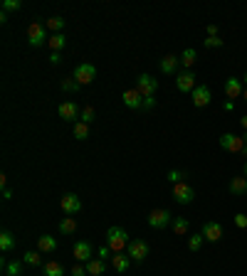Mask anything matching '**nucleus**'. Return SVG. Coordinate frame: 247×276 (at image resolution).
I'll list each match as a JSON object with an SVG mask.
<instances>
[{"mask_svg": "<svg viewBox=\"0 0 247 276\" xmlns=\"http://www.w3.org/2000/svg\"><path fill=\"white\" fill-rule=\"evenodd\" d=\"M153 106H156V99H153V96H146V99H144V109H153Z\"/></svg>", "mask_w": 247, "mask_h": 276, "instance_id": "nucleus-41", "label": "nucleus"}, {"mask_svg": "<svg viewBox=\"0 0 247 276\" xmlns=\"http://www.w3.org/2000/svg\"><path fill=\"white\" fill-rule=\"evenodd\" d=\"M136 89L141 92V96L146 99V96H153L156 89H158V82L153 79L151 74H138V79H136Z\"/></svg>", "mask_w": 247, "mask_h": 276, "instance_id": "nucleus-8", "label": "nucleus"}, {"mask_svg": "<svg viewBox=\"0 0 247 276\" xmlns=\"http://www.w3.org/2000/svg\"><path fill=\"white\" fill-rule=\"evenodd\" d=\"M10 198H13V192L8 187H3V200H10Z\"/></svg>", "mask_w": 247, "mask_h": 276, "instance_id": "nucleus-44", "label": "nucleus"}, {"mask_svg": "<svg viewBox=\"0 0 247 276\" xmlns=\"http://www.w3.org/2000/svg\"><path fill=\"white\" fill-rule=\"evenodd\" d=\"M20 8H22L20 0H5V3H3V10H5V13H13V10H20Z\"/></svg>", "mask_w": 247, "mask_h": 276, "instance_id": "nucleus-37", "label": "nucleus"}, {"mask_svg": "<svg viewBox=\"0 0 247 276\" xmlns=\"http://www.w3.org/2000/svg\"><path fill=\"white\" fill-rule=\"evenodd\" d=\"M198 62V52L193 50V47H188V50H183V55H181V64L186 67V69H190L193 64Z\"/></svg>", "mask_w": 247, "mask_h": 276, "instance_id": "nucleus-26", "label": "nucleus"}, {"mask_svg": "<svg viewBox=\"0 0 247 276\" xmlns=\"http://www.w3.org/2000/svg\"><path fill=\"white\" fill-rule=\"evenodd\" d=\"M242 96H245V104H247V89H245V92H242Z\"/></svg>", "mask_w": 247, "mask_h": 276, "instance_id": "nucleus-48", "label": "nucleus"}, {"mask_svg": "<svg viewBox=\"0 0 247 276\" xmlns=\"http://www.w3.org/2000/svg\"><path fill=\"white\" fill-rule=\"evenodd\" d=\"M62 89H64V92H79L82 84H79L77 79H62Z\"/></svg>", "mask_w": 247, "mask_h": 276, "instance_id": "nucleus-35", "label": "nucleus"}, {"mask_svg": "<svg viewBox=\"0 0 247 276\" xmlns=\"http://www.w3.org/2000/svg\"><path fill=\"white\" fill-rule=\"evenodd\" d=\"M220 148L228 150V153H237V155H245L247 158V143L242 136H235V133H223L220 136Z\"/></svg>", "mask_w": 247, "mask_h": 276, "instance_id": "nucleus-2", "label": "nucleus"}, {"mask_svg": "<svg viewBox=\"0 0 247 276\" xmlns=\"http://www.w3.org/2000/svg\"><path fill=\"white\" fill-rule=\"evenodd\" d=\"M166 178H168V183H171V185H175V183H183L186 173H183V170H168V175H166Z\"/></svg>", "mask_w": 247, "mask_h": 276, "instance_id": "nucleus-36", "label": "nucleus"}, {"mask_svg": "<svg viewBox=\"0 0 247 276\" xmlns=\"http://www.w3.org/2000/svg\"><path fill=\"white\" fill-rule=\"evenodd\" d=\"M50 62H52V64H59V62H62L59 52H52V55H50Z\"/></svg>", "mask_w": 247, "mask_h": 276, "instance_id": "nucleus-42", "label": "nucleus"}, {"mask_svg": "<svg viewBox=\"0 0 247 276\" xmlns=\"http://www.w3.org/2000/svg\"><path fill=\"white\" fill-rule=\"evenodd\" d=\"M245 92V87H242V79H237V76H230L228 82H225V96H228L230 101L232 99H237V96H242Z\"/></svg>", "mask_w": 247, "mask_h": 276, "instance_id": "nucleus-16", "label": "nucleus"}, {"mask_svg": "<svg viewBox=\"0 0 247 276\" xmlns=\"http://www.w3.org/2000/svg\"><path fill=\"white\" fill-rule=\"evenodd\" d=\"M173 200L178 205H190L195 200V190H193V185L190 183H175L173 185Z\"/></svg>", "mask_w": 247, "mask_h": 276, "instance_id": "nucleus-4", "label": "nucleus"}, {"mask_svg": "<svg viewBox=\"0 0 247 276\" xmlns=\"http://www.w3.org/2000/svg\"><path fill=\"white\" fill-rule=\"evenodd\" d=\"M72 276H87V266H72Z\"/></svg>", "mask_w": 247, "mask_h": 276, "instance_id": "nucleus-40", "label": "nucleus"}, {"mask_svg": "<svg viewBox=\"0 0 247 276\" xmlns=\"http://www.w3.org/2000/svg\"><path fill=\"white\" fill-rule=\"evenodd\" d=\"M94 119H96V111H94V106H84L82 109V116H79V121H84V124H94Z\"/></svg>", "mask_w": 247, "mask_h": 276, "instance_id": "nucleus-33", "label": "nucleus"}, {"mask_svg": "<svg viewBox=\"0 0 247 276\" xmlns=\"http://www.w3.org/2000/svg\"><path fill=\"white\" fill-rule=\"evenodd\" d=\"M10 249H15V234L8 232V229H3V232H0V252L8 254Z\"/></svg>", "mask_w": 247, "mask_h": 276, "instance_id": "nucleus-22", "label": "nucleus"}, {"mask_svg": "<svg viewBox=\"0 0 247 276\" xmlns=\"http://www.w3.org/2000/svg\"><path fill=\"white\" fill-rule=\"evenodd\" d=\"M242 138H245V143H247V131H245V136H242Z\"/></svg>", "mask_w": 247, "mask_h": 276, "instance_id": "nucleus-50", "label": "nucleus"}, {"mask_svg": "<svg viewBox=\"0 0 247 276\" xmlns=\"http://www.w3.org/2000/svg\"><path fill=\"white\" fill-rule=\"evenodd\" d=\"M121 99H124V106L126 109H144V96H141V92L136 87L126 89V92L121 94Z\"/></svg>", "mask_w": 247, "mask_h": 276, "instance_id": "nucleus-14", "label": "nucleus"}, {"mask_svg": "<svg viewBox=\"0 0 247 276\" xmlns=\"http://www.w3.org/2000/svg\"><path fill=\"white\" fill-rule=\"evenodd\" d=\"M72 254H75L77 261H92L94 259V249H92V244L84 240L75 242V247H72Z\"/></svg>", "mask_w": 247, "mask_h": 276, "instance_id": "nucleus-13", "label": "nucleus"}, {"mask_svg": "<svg viewBox=\"0 0 247 276\" xmlns=\"http://www.w3.org/2000/svg\"><path fill=\"white\" fill-rule=\"evenodd\" d=\"M225 111H235V101H225Z\"/></svg>", "mask_w": 247, "mask_h": 276, "instance_id": "nucleus-45", "label": "nucleus"}, {"mask_svg": "<svg viewBox=\"0 0 247 276\" xmlns=\"http://www.w3.org/2000/svg\"><path fill=\"white\" fill-rule=\"evenodd\" d=\"M59 207H62V212H64L67 217H75L77 212L82 210V200L77 198L75 192H64V195L59 198Z\"/></svg>", "mask_w": 247, "mask_h": 276, "instance_id": "nucleus-7", "label": "nucleus"}, {"mask_svg": "<svg viewBox=\"0 0 247 276\" xmlns=\"http://www.w3.org/2000/svg\"><path fill=\"white\" fill-rule=\"evenodd\" d=\"M200 232H203V237H205L208 242H220L223 240V224H220V222H205Z\"/></svg>", "mask_w": 247, "mask_h": 276, "instance_id": "nucleus-15", "label": "nucleus"}, {"mask_svg": "<svg viewBox=\"0 0 247 276\" xmlns=\"http://www.w3.org/2000/svg\"><path fill=\"white\" fill-rule=\"evenodd\" d=\"M42 274L45 276H64V266L59 261H47L42 264Z\"/></svg>", "mask_w": 247, "mask_h": 276, "instance_id": "nucleus-23", "label": "nucleus"}, {"mask_svg": "<svg viewBox=\"0 0 247 276\" xmlns=\"http://www.w3.org/2000/svg\"><path fill=\"white\" fill-rule=\"evenodd\" d=\"M45 42H50V37H47V27H45V22L35 20V22L27 27V45H30V47H42Z\"/></svg>", "mask_w": 247, "mask_h": 276, "instance_id": "nucleus-3", "label": "nucleus"}, {"mask_svg": "<svg viewBox=\"0 0 247 276\" xmlns=\"http://www.w3.org/2000/svg\"><path fill=\"white\" fill-rule=\"evenodd\" d=\"M190 96H193V106H195V109H205L210 101H213V94H210V89L205 84H198Z\"/></svg>", "mask_w": 247, "mask_h": 276, "instance_id": "nucleus-9", "label": "nucleus"}, {"mask_svg": "<svg viewBox=\"0 0 247 276\" xmlns=\"http://www.w3.org/2000/svg\"><path fill=\"white\" fill-rule=\"evenodd\" d=\"M87 274L104 276L107 274V261H104V259H92V261H87Z\"/></svg>", "mask_w": 247, "mask_h": 276, "instance_id": "nucleus-21", "label": "nucleus"}, {"mask_svg": "<svg viewBox=\"0 0 247 276\" xmlns=\"http://www.w3.org/2000/svg\"><path fill=\"white\" fill-rule=\"evenodd\" d=\"M149 254H151V247H149V242L133 240L131 244H129V257H131V261H144Z\"/></svg>", "mask_w": 247, "mask_h": 276, "instance_id": "nucleus-10", "label": "nucleus"}, {"mask_svg": "<svg viewBox=\"0 0 247 276\" xmlns=\"http://www.w3.org/2000/svg\"><path fill=\"white\" fill-rule=\"evenodd\" d=\"M171 222H173V215L166 207H156V210H151V215H149V227H153V229H163Z\"/></svg>", "mask_w": 247, "mask_h": 276, "instance_id": "nucleus-6", "label": "nucleus"}, {"mask_svg": "<svg viewBox=\"0 0 247 276\" xmlns=\"http://www.w3.org/2000/svg\"><path fill=\"white\" fill-rule=\"evenodd\" d=\"M112 257H114V252H112V249H109L107 244H104V247H101V249L96 252V259H104V261H109Z\"/></svg>", "mask_w": 247, "mask_h": 276, "instance_id": "nucleus-38", "label": "nucleus"}, {"mask_svg": "<svg viewBox=\"0 0 247 276\" xmlns=\"http://www.w3.org/2000/svg\"><path fill=\"white\" fill-rule=\"evenodd\" d=\"M242 82H245V84H247V74H245V76H242Z\"/></svg>", "mask_w": 247, "mask_h": 276, "instance_id": "nucleus-49", "label": "nucleus"}, {"mask_svg": "<svg viewBox=\"0 0 247 276\" xmlns=\"http://www.w3.org/2000/svg\"><path fill=\"white\" fill-rule=\"evenodd\" d=\"M188 229H190L188 217H173V234L183 237V234H188Z\"/></svg>", "mask_w": 247, "mask_h": 276, "instance_id": "nucleus-24", "label": "nucleus"}, {"mask_svg": "<svg viewBox=\"0 0 247 276\" xmlns=\"http://www.w3.org/2000/svg\"><path fill=\"white\" fill-rule=\"evenodd\" d=\"M112 266H114L116 274H126L129 266H131V257L124 254V252H121V254H114V257H112Z\"/></svg>", "mask_w": 247, "mask_h": 276, "instance_id": "nucleus-18", "label": "nucleus"}, {"mask_svg": "<svg viewBox=\"0 0 247 276\" xmlns=\"http://www.w3.org/2000/svg\"><path fill=\"white\" fill-rule=\"evenodd\" d=\"M57 113H59V119H62V121H79L82 109L77 106L75 101H62V104H59V109H57Z\"/></svg>", "mask_w": 247, "mask_h": 276, "instance_id": "nucleus-12", "label": "nucleus"}, {"mask_svg": "<svg viewBox=\"0 0 247 276\" xmlns=\"http://www.w3.org/2000/svg\"><path fill=\"white\" fill-rule=\"evenodd\" d=\"M75 79L82 84V87H87V84H92L96 79V67L94 64H89V62H79L75 67Z\"/></svg>", "mask_w": 247, "mask_h": 276, "instance_id": "nucleus-5", "label": "nucleus"}, {"mask_svg": "<svg viewBox=\"0 0 247 276\" xmlns=\"http://www.w3.org/2000/svg\"><path fill=\"white\" fill-rule=\"evenodd\" d=\"M242 175L247 178V161H245V166H242Z\"/></svg>", "mask_w": 247, "mask_h": 276, "instance_id": "nucleus-47", "label": "nucleus"}, {"mask_svg": "<svg viewBox=\"0 0 247 276\" xmlns=\"http://www.w3.org/2000/svg\"><path fill=\"white\" fill-rule=\"evenodd\" d=\"M203 242H205V237H203V232L193 234V237H188V249H190V252H198V249L203 247Z\"/></svg>", "mask_w": 247, "mask_h": 276, "instance_id": "nucleus-32", "label": "nucleus"}, {"mask_svg": "<svg viewBox=\"0 0 247 276\" xmlns=\"http://www.w3.org/2000/svg\"><path fill=\"white\" fill-rule=\"evenodd\" d=\"M22 264H27V266H40V264H42L40 252H25V254H22Z\"/></svg>", "mask_w": 247, "mask_h": 276, "instance_id": "nucleus-31", "label": "nucleus"}, {"mask_svg": "<svg viewBox=\"0 0 247 276\" xmlns=\"http://www.w3.org/2000/svg\"><path fill=\"white\" fill-rule=\"evenodd\" d=\"M175 87H178V92L181 94H193V89L198 87V84H195V74L190 72V69L181 72L178 76H175Z\"/></svg>", "mask_w": 247, "mask_h": 276, "instance_id": "nucleus-11", "label": "nucleus"}, {"mask_svg": "<svg viewBox=\"0 0 247 276\" xmlns=\"http://www.w3.org/2000/svg\"><path fill=\"white\" fill-rule=\"evenodd\" d=\"M208 37H218V27L215 25H208Z\"/></svg>", "mask_w": 247, "mask_h": 276, "instance_id": "nucleus-43", "label": "nucleus"}, {"mask_svg": "<svg viewBox=\"0 0 247 276\" xmlns=\"http://www.w3.org/2000/svg\"><path fill=\"white\" fill-rule=\"evenodd\" d=\"M47 45H50L52 52H59V50L67 45V37L62 35V32H59V35H50V42H47Z\"/></svg>", "mask_w": 247, "mask_h": 276, "instance_id": "nucleus-30", "label": "nucleus"}, {"mask_svg": "<svg viewBox=\"0 0 247 276\" xmlns=\"http://www.w3.org/2000/svg\"><path fill=\"white\" fill-rule=\"evenodd\" d=\"M45 27H47V32H52V35H59V32L64 30V20L59 18V15H55V18H50L47 22H45Z\"/></svg>", "mask_w": 247, "mask_h": 276, "instance_id": "nucleus-25", "label": "nucleus"}, {"mask_svg": "<svg viewBox=\"0 0 247 276\" xmlns=\"http://www.w3.org/2000/svg\"><path fill=\"white\" fill-rule=\"evenodd\" d=\"M228 190L232 192V195H237V198H242V195H247V178L245 175H237V178H232L228 185Z\"/></svg>", "mask_w": 247, "mask_h": 276, "instance_id": "nucleus-19", "label": "nucleus"}, {"mask_svg": "<svg viewBox=\"0 0 247 276\" xmlns=\"http://www.w3.org/2000/svg\"><path fill=\"white\" fill-rule=\"evenodd\" d=\"M203 45H205L208 50H220V47L225 45V40H220V35H218V37H208V40H203Z\"/></svg>", "mask_w": 247, "mask_h": 276, "instance_id": "nucleus-34", "label": "nucleus"}, {"mask_svg": "<svg viewBox=\"0 0 247 276\" xmlns=\"http://www.w3.org/2000/svg\"><path fill=\"white\" fill-rule=\"evenodd\" d=\"M240 126L247 131V116H242V119H240Z\"/></svg>", "mask_w": 247, "mask_h": 276, "instance_id": "nucleus-46", "label": "nucleus"}, {"mask_svg": "<svg viewBox=\"0 0 247 276\" xmlns=\"http://www.w3.org/2000/svg\"><path fill=\"white\" fill-rule=\"evenodd\" d=\"M235 227H237V229H247V215H242V212H240V215H235Z\"/></svg>", "mask_w": 247, "mask_h": 276, "instance_id": "nucleus-39", "label": "nucleus"}, {"mask_svg": "<svg viewBox=\"0 0 247 276\" xmlns=\"http://www.w3.org/2000/svg\"><path fill=\"white\" fill-rule=\"evenodd\" d=\"M59 232H62V234H75L77 232L75 217H62V222H59Z\"/></svg>", "mask_w": 247, "mask_h": 276, "instance_id": "nucleus-27", "label": "nucleus"}, {"mask_svg": "<svg viewBox=\"0 0 247 276\" xmlns=\"http://www.w3.org/2000/svg\"><path fill=\"white\" fill-rule=\"evenodd\" d=\"M5 276H20L22 274V261H3Z\"/></svg>", "mask_w": 247, "mask_h": 276, "instance_id": "nucleus-28", "label": "nucleus"}, {"mask_svg": "<svg viewBox=\"0 0 247 276\" xmlns=\"http://www.w3.org/2000/svg\"><path fill=\"white\" fill-rule=\"evenodd\" d=\"M178 64H181V57H175V55H166L163 59H161V72L163 74H175L178 72Z\"/></svg>", "mask_w": 247, "mask_h": 276, "instance_id": "nucleus-20", "label": "nucleus"}, {"mask_svg": "<svg viewBox=\"0 0 247 276\" xmlns=\"http://www.w3.org/2000/svg\"><path fill=\"white\" fill-rule=\"evenodd\" d=\"M129 234H126V229H121V227H109L107 229V247L114 252V254H121L124 249H129Z\"/></svg>", "mask_w": 247, "mask_h": 276, "instance_id": "nucleus-1", "label": "nucleus"}, {"mask_svg": "<svg viewBox=\"0 0 247 276\" xmlns=\"http://www.w3.org/2000/svg\"><path fill=\"white\" fill-rule=\"evenodd\" d=\"M75 138L77 141H87V138H89V124L75 121Z\"/></svg>", "mask_w": 247, "mask_h": 276, "instance_id": "nucleus-29", "label": "nucleus"}, {"mask_svg": "<svg viewBox=\"0 0 247 276\" xmlns=\"http://www.w3.org/2000/svg\"><path fill=\"white\" fill-rule=\"evenodd\" d=\"M57 249V240L52 237V234H42L38 237V252L40 254H52Z\"/></svg>", "mask_w": 247, "mask_h": 276, "instance_id": "nucleus-17", "label": "nucleus"}]
</instances>
